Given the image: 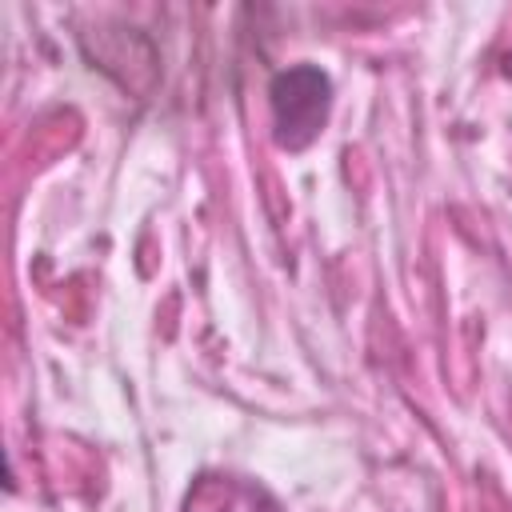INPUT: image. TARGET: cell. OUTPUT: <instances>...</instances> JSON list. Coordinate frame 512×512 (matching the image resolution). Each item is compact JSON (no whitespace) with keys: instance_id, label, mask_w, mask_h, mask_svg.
<instances>
[{"instance_id":"1","label":"cell","mask_w":512,"mask_h":512,"mask_svg":"<svg viewBox=\"0 0 512 512\" xmlns=\"http://www.w3.org/2000/svg\"><path fill=\"white\" fill-rule=\"evenodd\" d=\"M268 100H272V136H276V144L288 148V152H300L328 124L332 80L316 64H292V68L272 76Z\"/></svg>"},{"instance_id":"2","label":"cell","mask_w":512,"mask_h":512,"mask_svg":"<svg viewBox=\"0 0 512 512\" xmlns=\"http://www.w3.org/2000/svg\"><path fill=\"white\" fill-rule=\"evenodd\" d=\"M184 512H284L268 488L232 472H204L184 492Z\"/></svg>"}]
</instances>
